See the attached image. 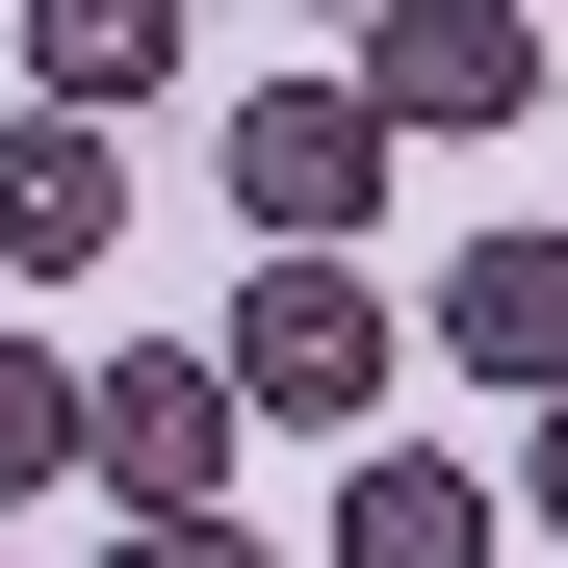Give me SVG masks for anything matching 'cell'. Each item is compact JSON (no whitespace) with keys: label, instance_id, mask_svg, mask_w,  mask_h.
I'll list each match as a JSON object with an SVG mask.
<instances>
[{"label":"cell","instance_id":"cell-4","mask_svg":"<svg viewBox=\"0 0 568 568\" xmlns=\"http://www.w3.org/2000/svg\"><path fill=\"white\" fill-rule=\"evenodd\" d=\"M362 104H388V130H517L542 104V27H517V0H362Z\"/></svg>","mask_w":568,"mask_h":568},{"label":"cell","instance_id":"cell-3","mask_svg":"<svg viewBox=\"0 0 568 568\" xmlns=\"http://www.w3.org/2000/svg\"><path fill=\"white\" fill-rule=\"evenodd\" d=\"M233 439H258V414H233V362H207V336L78 362V465H104L130 517H207V491H233Z\"/></svg>","mask_w":568,"mask_h":568},{"label":"cell","instance_id":"cell-6","mask_svg":"<svg viewBox=\"0 0 568 568\" xmlns=\"http://www.w3.org/2000/svg\"><path fill=\"white\" fill-rule=\"evenodd\" d=\"M439 362L542 414V388H568V233H465V258H439Z\"/></svg>","mask_w":568,"mask_h":568},{"label":"cell","instance_id":"cell-7","mask_svg":"<svg viewBox=\"0 0 568 568\" xmlns=\"http://www.w3.org/2000/svg\"><path fill=\"white\" fill-rule=\"evenodd\" d=\"M336 568H491V465L362 439V465H336Z\"/></svg>","mask_w":568,"mask_h":568},{"label":"cell","instance_id":"cell-8","mask_svg":"<svg viewBox=\"0 0 568 568\" xmlns=\"http://www.w3.org/2000/svg\"><path fill=\"white\" fill-rule=\"evenodd\" d=\"M155 78H181V0H27V104L104 130V104H155Z\"/></svg>","mask_w":568,"mask_h":568},{"label":"cell","instance_id":"cell-9","mask_svg":"<svg viewBox=\"0 0 568 568\" xmlns=\"http://www.w3.org/2000/svg\"><path fill=\"white\" fill-rule=\"evenodd\" d=\"M0 491H78V362L0 336Z\"/></svg>","mask_w":568,"mask_h":568},{"label":"cell","instance_id":"cell-13","mask_svg":"<svg viewBox=\"0 0 568 568\" xmlns=\"http://www.w3.org/2000/svg\"><path fill=\"white\" fill-rule=\"evenodd\" d=\"M517 27H542V0H517Z\"/></svg>","mask_w":568,"mask_h":568},{"label":"cell","instance_id":"cell-1","mask_svg":"<svg viewBox=\"0 0 568 568\" xmlns=\"http://www.w3.org/2000/svg\"><path fill=\"white\" fill-rule=\"evenodd\" d=\"M388 104H362V78H258V104L207 130V181H233V233L258 258H362V233H388Z\"/></svg>","mask_w":568,"mask_h":568},{"label":"cell","instance_id":"cell-10","mask_svg":"<svg viewBox=\"0 0 568 568\" xmlns=\"http://www.w3.org/2000/svg\"><path fill=\"white\" fill-rule=\"evenodd\" d=\"M104 568H284V542H258V517H233V491H207V517H130V542H104Z\"/></svg>","mask_w":568,"mask_h":568},{"label":"cell","instance_id":"cell-5","mask_svg":"<svg viewBox=\"0 0 568 568\" xmlns=\"http://www.w3.org/2000/svg\"><path fill=\"white\" fill-rule=\"evenodd\" d=\"M130 233V130H78V104H0V284H78Z\"/></svg>","mask_w":568,"mask_h":568},{"label":"cell","instance_id":"cell-12","mask_svg":"<svg viewBox=\"0 0 568 568\" xmlns=\"http://www.w3.org/2000/svg\"><path fill=\"white\" fill-rule=\"evenodd\" d=\"M311 27H362V0H311Z\"/></svg>","mask_w":568,"mask_h":568},{"label":"cell","instance_id":"cell-11","mask_svg":"<svg viewBox=\"0 0 568 568\" xmlns=\"http://www.w3.org/2000/svg\"><path fill=\"white\" fill-rule=\"evenodd\" d=\"M517 491H542V542H568V388H542V439H517Z\"/></svg>","mask_w":568,"mask_h":568},{"label":"cell","instance_id":"cell-2","mask_svg":"<svg viewBox=\"0 0 568 568\" xmlns=\"http://www.w3.org/2000/svg\"><path fill=\"white\" fill-rule=\"evenodd\" d=\"M207 362H233L258 439H362V414H388V284H362V258H258Z\"/></svg>","mask_w":568,"mask_h":568}]
</instances>
